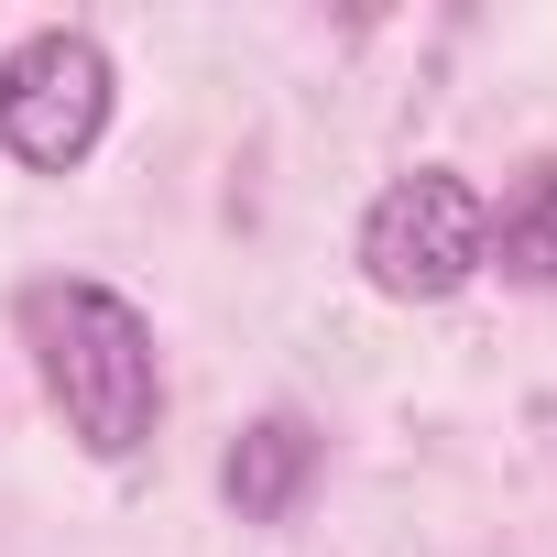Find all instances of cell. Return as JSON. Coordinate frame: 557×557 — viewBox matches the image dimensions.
Wrapping results in <instances>:
<instances>
[{
	"mask_svg": "<svg viewBox=\"0 0 557 557\" xmlns=\"http://www.w3.org/2000/svg\"><path fill=\"white\" fill-rule=\"evenodd\" d=\"M318 459H329V448H318L307 416H251V426L230 437V459H219V492H230L240 524H285V513L307 503Z\"/></svg>",
	"mask_w": 557,
	"mask_h": 557,
	"instance_id": "obj_4",
	"label": "cell"
},
{
	"mask_svg": "<svg viewBox=\"0 0 557 557\" xmlns=\"http://www.w3.org/2000/svg\"><path fill=\"white\" fill-rule=\"evenodd\" d=\"M481 262L503 273V285H557V164H524L513 186H503V208H492V230H481Z\"/></svg>",
	"mask_w": 557,
	"mask_h": 557,
	"instance_id": "obj_5",
	"label": "cell"
},
{
	"mask_svg": "<svg viewBox=\"0 0 557 557\" xmlns=\"http://www.w3.org/2000/svg\"><path fill=\"white\" fill-rule=\"evenodd\" d=\"M23 350L45 372V405L66 416V437L88 459H143L164 426V361H153V318L121 285H88V273H45L23 285Z\"/></svg>",
	"mask_w": 557,
	"mask_h": 557,
	"instance_id": "obj_1",
	"label": "cell"
},
{
	"mask_svg": "<svg viewBox=\"0 0 557 557\" xmlns=\"http://www.w3.org/2000/svg\"><path fill=\"white\" fill-rule=\"evenodd\" d=\"M481 230H492V208H481V186H470L459 164L394 175V186L361 208V273H372V296H394V307L459 296L470 273H481Z\"/></svg>",
	"mask_w": 557,
	"mask_h": 557,
	"instance_id": "obj_3",
	"label": "cell"
},
{
	"mask_svg": "<svg viewBox=\"0 0 557 557\" xmlns=\"http://www.w3.org/2000/svg\"><path fill=\"white\" fill-rule=\"evenodd\" d=\"M110 99H121V77H110L99 34L45 23V34H23L0 55V153L23 175H77L99 153V132H110Z\"/></svg>",
	"mask_w": 557,
	"mask_h": 557,
	"instance_id": "obj_2",
	"label": "cell"
}]
</instances>
